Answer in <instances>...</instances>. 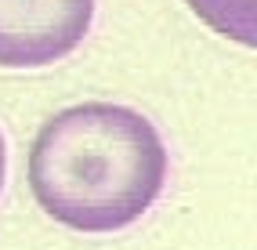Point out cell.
<instances>
[{"label":"cell","instance_id":"6da1fadb","mask_svg":"<svg viewBox=\"0 0 257 250\" xmlns=\"http://www.w3.org/2000/svg\"><path fill=\"white\" fill-rule=\"evenodd\" d=\"M167 145L149 116L116 102L55 112L29 149V189L44 214L76 232H119L167 185Z\"/></svg>","mask_w":257,"mask_h":250},{"label":"cell","instance_id":"7a4b0ae2","mask_svg":"<svg viewBox=\"0 0 257 250\" xmlns=\"http://www.w3.org/2000/svg\"><path fill=\"white\" fill-rule=\"evenodd\" d=\"M94 22V0H0V65L40 69L73 55Z\"/></svg>","mask_w":257,"mask_h":250},{"label":"cell","instance_id":"3957f363","mask_svg":"<svg viewBox=\"0 0 257 250\" xmlns=\"http://www.w3.org/2000/svg\"><path fill=\"white\" fill-rule=\"evenodd\" d=\"M185 4L225 40L257 47V0H185Z\"/></svg>","mask_w":257,"mask_h":250},{"label":"cell","instance_id":"277c9868","mask_svg":"<svg viewBox=\"0 0 257 250\" xmlns=\"http://www.w3.org/2000/svg\"><path fill=\"white\" fill-rule=\"evenodd\" d=\"M4 174H8V145H4V135H0V189H4Z\"/></svg>","mask_w":257,"mask_h":250}]
</instances>
